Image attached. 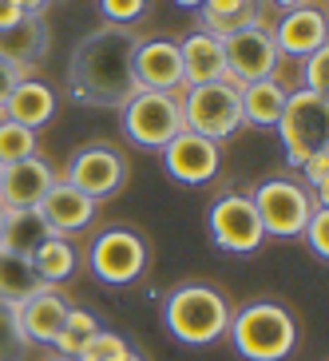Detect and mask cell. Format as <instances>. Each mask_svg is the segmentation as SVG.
I'll list each match as a JSON object with an SVG mask.
<instances>
[{"label": "cell", "instance_id": "cell-11", "mask_svg": "<svg viewBox=\"0 0 329 361\" xmlns=\"http://www.w3.org/2000/svg\"><path fill=\"white\" fill-rule=\"evenodd\" d=\"M223 60H226V80L238 87L254 84V80H270V75H278V64H282L274 36L266 32L262 24L223 36Z\"/></svg>", "mask_w": 329, "mask_h": 361}, {"label": "cell", "instance_id": "cell-33", "mask_svg": "<svg viewBox=\"0 0 329 361\" xmlns=\"http://www.w3.org/2000/svg\"><path fill=\"white\" fill-rule=\"evenodd\" d=\"M302 175H306V191L314 195L318 202H325V191H329V147L318 151L314 159H306V167H302Z\"/></svg>", "mask_w": 329, "mask_h": 361}, {"label": "cell", "instance_id": "cell-25", "mask_svg": "<svg viewBox=\"0 0 329 361\" xmlns=\"http://www.w3.org/2000/svg\"><path fill=\"white\" fill-rule=\"evenodd\" d=\"M48 223H44L36 211H8V219H4V231H0V246L4 250H12V255H24L32 258V250L48 238Z\"/></svg>", "mask_w": 329, "mask_h": 361}, {"label": "cell", "instance_id": "cell-9", "mask_svg": "<svg viewBox=\"0 0 329 361\" xmlns=\"http://www.w3.org/2000/svg\"><path fill=\"white\" fill-rule=\"evenodd\" d=\"M64 183L75 187L80 195H87L92 202L111 199V195H119V187L128 183V159H123V151L111 147V143H87V147H80L72 155Z\"/></svg>", "mask_w": 329, "mask_h": 361}, {"label": "cell", "instance_id": "cell-4", "mask_svg": "<svg viewBox=\"0 0 329 361\" xmlns=\"http://www.w3.org/2000/svg\"><path fill=\"white\" fill-rule=\"evenodd\" d=\"M278 139L286 147L290 167H306V159H314L318 151L329 147V99L309 96V92H290L282 116H278Z\"/></svg>", "mask_w": 329, "mask_h": 361}, {"label": "cell", "instance_id": "cell-34", "mask_svg": "<svg viewBox=\"0 0 329 361\" xmlns=\"http://www.w3.org/2000/svg\"><path fill=\"white\" fill-rule=\"evenodd\" d=\"M28 75H32V72H24V68L8 64V60H0V111H4V104H8L12 87L20 84V80H28Z\"/></svg>", "mask_w": 329, "mask_h": 361}, {"label": "cell", "instance_id": "cell-22", "mask_svg": "<svg viewBox=\"0 0 329 361\" xmlns=\"http://www.w3.org/2000/svg\"><path fill=\"white\" fill-rule=\"evenodd\" d=\"M262 24V0H202V32L230 36Z\"/></svg>", "mask_w": 329, "mask_h": 361}, {"label": "cell", "instance_id": "cell-15", "mask_svg": "<svg viewBox=\"0 0 329 361\" xmlns=\"http://www.w3.org/2000/svg\"><path fill=\"white\" fill-rule=\"evenodd\" d=\"M52 183H56V171L44 159L8 163L4 179H0V207L4 211H36Z\"/></svg>", "mask_w": 329, "mask_h": 361}, {"label": "cell", "instance_id": "cell-10", "mask_svg": "<svg viewBox=\"0 0 329 361\" xmlns=\"http://www.w3.org/2000/svg\"><path fill=\"white\" fill-rule=\"evenodd\" d=\"M206 226H211V238L218 250L226 255H254L258 246L266 243V231L258 223V211L250 195H223L206 211Z\"/></svg>", "mask_w": 329, "mask_h": 361}, {"label": "cell", "instance_id": "cell-32", "mask_svg": "<svg viewBox=\"0 0 329 361\" xmlns=\"http://www.w3.org/2000/svg\"><path fill=\"white\" fill-rule=\"evenodd\" d=\"M302 238L309 243V250H314L318 258H329V207H318V211L309 214Z\"/></svg>", "mask_w": 329, "mask_h": 361}, {"label": "cell", "instance_id": "cell-13", "mask_svg": "<svg viewBox=\"0 0 329 361\" xmlns=\"http://www.w3.org/2000/svg\"><path fill=\"white\" fill-rule=\"evenodd\" d=\"M131 75L139 92H182V56L175 40H139L131 56Z\"/></svg>", "mask_w": 329, "mask_h": 361}, {"label": "cell", "instance_id": "cell-12", "mask_svg": "<svg viewBox=\"0 0 329 361\" xmlns=\"http://www.w3.org/2000/svg\"><path fill=\"white\" fill-rule=\"evenodd\" d=\"M159 155H163V171L175 183H182V187H202V183H211L218 175V167H223L218 143L194 135V131H179Z\"/></svg>", "mask_w": 329, "mask_h": 361}, {"label": "cell", "instance_id": "cell-24", "mask_svg": "<svg viewBox=\"0 0 329 361\" xmlns=\"http://www.w3.org/2000/svg\"><path fill=\"white\" fill-rule=\"evenodd\" d=\"M28 262H32L36 278H40L44 286H60V282H68L75 274V246L68 238H60V234H48L32 250Z\"/></svg>", "mask_w": 329, "mask_h": 361}, {"label": "cell", "instance_id": "cell-21", "mask_svg": "<svg viewBox=\"0 0 329 361\" xmlns=\"http://www.w3.org/2000/svg\"><path fill=\"white\" fill-rule=\"evenodd\" d=\"M4 119H12V123H20V128H44L48 119L56 116V92L48 84H40V80H20V84L12 87L8 104H4V111H0Z\"/></svg>", "mask_w": 329, "mask_h": 361}, {"label": "cell", "instance_id": "cell-2", "mask_svg": "<svg viewBox=\"0 0 329 361\" xmlns=\"http://www.w3.org/2000/svg\"><path fill=\"white\" fill-rule=\"evenodd\" d=\"M163 322H167L170 338L182 345H211L230 326V302L206 282H187L167 294Z\"/></svg>", "mask_w": 329, "mask_h": 361}, {"label": "cell", "instance_id": "cell-35", "mask_svg": "<svg viewBox=\"0 0 329 361\" xmlns=\"http://www.w3.org/2000/svg\"><path fill=\"white\" fill-rule=\"evenodd\" d=\"M20 16H24V8L16 4V0H0V32H4V28H12Z\"/></svg>", "mask_w": 329, "mask_h": 361}, {"label": "cell", "instance_id": "cell-20", "mask_svg": "<svg viewBox=\"0 0 329 361\" xmlns=\"http://www.w3.org/2000/svg\"><path fill=\"white\" fill-rule=\"evenodd\" d=\"M290 99V87L282 80H254V84L238 87V104H242V128H278V116Z\"/></svg>", "mask_w": 329, "mask_h": 361}, {"label": "cell", "instance_id": "cell-3", "mask_svg": "<svg viewBox=\"0 0 329 361\" xmlns=\"http://www.w3.org/2000/svg\"><path fill=\"white\" fill-rule=\"evenodd\" d=\"M230 334L238 357L246 361H286L297 345V322L278 302H250L230 314Z\"/></svg>", "mask_w": 329, "mask_h": 361}, {"label": "cell", "instance_id": "cell-6", "mask_svg": "<svg viewBox=\"0 0 329 361\" xmlns=\"http://www.w3.org/2000/svg\"><path fill=\"white\" fill-rule=\"evenodd\" d=\"M250 202H254L258 223L270 238H302L309 214L325 207L294 179H262L250 195Z\"/></svg>", "mask_w": 329, "mask_h": 361}, {"label": "cell", "instance_id": "cell-28", "mask_svg": "<svg viewBox=\"0 0 329 361\" xmlns=\"http://www.w3.org/2000/svg\"><path fill=\"white\" fill-rule=\"evenodd\" d=\"M131 353L128 338L123 334H111V329H96L92 338H87V345L80 353H75L72 361H123Z\"/></svg>", "mask_w": 329, "mask_h": 361}, {"label": "cell", "instance_id": "cell-38", "mask_svg": "<svg viewBox=\"0 0 329 361\" xmlns=\"http://www.w3.org/2000/svg\"><path fill=\"white\" fill-rule=\"evenodd\" d=\"M175 4H182V8H202V0H175Z\"/></svg>", "mask_w": 329, "mask_h": 361}, {"label": "cell", "instance_id": "cell-8", "mask_svg": "<svg viewBox=\"0 0 329 361\" xmlns=\"http://www.w3.org/2000/svg\"><path fill=\"white\" fill-rule=\"evenodd\" d=\"M87 266L107 286H131L147 270V243L135 231H128V226H111V231H104L92 243Z\"/></svg>", "mask_w": 329, "mask_h": 361}, {"label": "cell", "instance_id": "cell-1", "mask_svg": "<svg viewBox=\"0 0 329 361\" xmlns=\"http://www.w3.org/2000/svg\"><path fill=\"white\" fill-rule=\"evenodd\" d=\"M143 36L135 28L119 24H99L72 48L68 64V84L80 104L92 107H123L135 96V75H131V56H135Z\"/></svg>", "mask_w": 329, "mask_h": 361}, {"label": "cell", "instance_id": "cell-27", "mask_svg": "<svg viewBox=\"0 0 329 361\" xmlns=\"http://www.w3.org/2000/svg\"><path fill=\"white\" fill-rule=\"evenodd\" d=\"M36 147H40V139H36L32 128H20V123L0 116V163L4 167L20 159H36Z\"/></svg>", "mask_w": 329, "mask_h": 361}, {"label": "cell", "instance_id": "cell-16", "mask_svg": "<svg viewBox=\"0 0 329 361\" xmlns=\"http://www.w3.org/2000/svg\"><path fill=\"white\" fill-rule=\"evenodd\" d=\"M36 214L48 223V231H52V234L68 238V234L87 231V226H92V219H96V202L87 199V195H80L75 187H68L64 179H56L52 187H48V195L40 199Z\"/></svg>", "mask_w": 329, "mask_h": 361}, {"label": "cell", "instance_id": "cell-40", "mask_svg": "<svg viewBox=\"0 0 329 361\" xmlns=\"http://www.w3.org/2000/svg\"><path fill=\"white\" fill-rule=\"evenodd\" d=\"M123 361H143V357H139V353H135V350H131V353H128V357H123Z\"/></svg>", "mask_w": 329, "mask_h": 361}, {"label": "cell", "instance_id": "cell-17", "mask_svg": "<svg viewBox=\"0 0 329 361\" xmlns=\"http://www.w3.org/2000/svg\"><path fill=\"white\" fill-rule=\"evenodd\" d=\"M68 298L60 294L56 286H44V290H36L24 306H16V322H20V334H24V341L28 345H52L56 341V334H60V326H64V318H68Z\"/></svg>", "mask_w": 329, "mask_h": 361}, {"label": "cell", "instance_id": "cell-26", "mask_svg": "<svg viewBox=\"0 0 329 361\" xmlns=\"http://www.w3.org/2000/svg\"><path fill=\"white\" fill-rule=\"evenodd\" d=\"M99 329V318L96 314H87V310H68V318H64V326H60V334H56V341H52V350H56V357H75V353L87 345V338Z\"/></svg>", "mask_w": 329, "mask_h": 361}, {"label": "cell", "instance_id": "cell-39", "mask_svg": "<svg viewBox=\"0 0 329 361\" xmlns=\"http://www.w3.org/2000/svg\"><path fill=\"white\" fill-rule=\"evenodd\" d=\"M4 219H8V211H4V207H0V231H4Z\"/></svg>", "mask_w": 329, "mask_h": 361}, {"label": "cell", "instance_id": "cell-42", "mask_svg": "<svg viewBox=\"0 0 329 361\" xmlns=\"http://www.w3.org/2000/svg\"><path fill=\"white\" fill-rule=\"evenodd\" d=\"M0 179H4V163H0Z\"/></svg>", "mask_w": 329, "mask_h": 361}, {"label": "cell", "instance_id": "cell-36", "mask_svg": "<svg viewBox=\"0 0 329 361\" xmlns=\"http://www.w3.org/2000/svg\"><path fill=\"white\" fill-rule=\"evenodd\" d=\"M16 4H20L24 12H32V16H40V8H44V4H52V0H16Z\"/></svg>", "mask_w": 329, "mask_h": 361}, {"label": "cell", "instance_id": "cell-23", "mask_svg": "<svg viewBox=\"0 0 329 361\" xmlns=\"http://www.w3.org/2000/svg\"><path fill=\"white\" fill-rule=\"evenodd\" d=\"M36 290H44V282L36 278L32 262L24 255H12V250L0 246V302L16 310V306H24Z\"/></svg>", "mask_w": 329, "mask_h": 361}, {"label": "cell", "instance_id": "cell-18", "mask_svg": "<svg viewBox=\"0 0 329 361\" xmlns=\"http://www.w3.org/2000/svg\"><path fill=\"white\" fill-rule=\"evenodd\" d=\"M44 52H48V28L32 12H24L12 28L0 32V60H8V64L24 68V72H36Z\"/></svg>", "mask_w": 329, "mask_h": 361}, {"label": "cell", "instance_id": "cell-41", "mask_svg": "<svg viewBox=\"0 0 329 361\" xmlns=\"http://www.w3.org/2000/svg\"><path fill=\"white\" fill-rule=\"evenodd\" d=\"M52 361H72V357H52Z\"/></svg>", "mask_w": 329, "mask_h": 361}, {"label": "cell", "instance_id": "cell-31", "mask_svg": "<svg viewBox=\"0 0 329 361\" xmlns=\"http://www.w3.org/2000/svg\"><path fill=\"white\" fill-rule=\"evenodd\" d=\"M99 12H104V24L131 28V24L147 12V0H99Z\"/></svg>", "mask_w": 329, "mask_h": 361}, {"label": "cell", "instance_id": "cell-14", "mask_svg": "<svg viewBox=\"0 0 329 361\" xmlns=\"http://www.w3.org/2000/svg\"><path fill=\"white\" fill-rule=\"evenodd\" d=\"M274 48L278 56H294V60H306L318 48H325V12L318 4H302V8H290L282 20H278L274 32Z\"/></svg>", "mask_w": 329, "mask_h": 361}, {"label": "cell", "instance_id": "cell-5", "mask_svg": "<svg viewBox=\"0 0 329 361\" xmlns=\"http://www.w3.org/2000/svg\"><path fill=\"white\" fill-rule=\"evenodd\" d=\"M179 104H182V123H187V131L211 139V143H223V139H230L234 131L242 128L238 84H230V80L182 87Z\"/></svg>", "mask_w": 329, "mask_h": 361}, {"label": "cell", "instance_id": "cell-30", "mask_svg": "<svg viewBox=\"0 0 329 361\" xmlns=\"http://www.w3.org/2000/svg\"><path fill=\"white\" fill-rule=\"evenodd\" d=\"M28 341L20 334V322H16V310L0 302V361H20Z\"/></svg>", "mask_w": 329, "mask_h": 361}, {"label": "cell", "instance_id": "cell-37", "mask_svg": "<svg viewBox=\"0 0 329 361\" xmlns=\"http://www.w3.org/2000/svg\"><path fill=\"white\" fill-rule=\"evenodd\" d=\"M278 4H282V8L290 12V8H302V4H306V0H278Z\"/></svg>", "mask_w": 329, "mask_h": 361}, {"label": "cell", "instance_id": "cell-7", "mask_svg": "<svg viewBox=\"0 0 329 361\" xmlns=\"http://www.w3.org/2000/svg\"><path fill=\"white\" fill-rule=\"evenodd\" d=\"M119 116H123L128 139L139 143V147L163 151L179 131H187L179 92H135L128 104L119 107Z\"/></svg>", "mask_w": 329, "mask_h": 361}, {"label": "cell", "instance_id": "cell-19", "mask_svg": "<svg viewBox=\"0 0 329 361\" xmlns=\"http://www.w3.org/2000/svg\"><path fill=\"white\" fill-rule=\"evenodd\" d=\"M182 56V84H218L226 80V60H223V40L211 32H194L179 44Z\"/></svg>", "mask_w": 329, "mask_h": 361}, {"label": "cell", "instance_id": "cell-29", "mask_svg": "<svg viewBox=\"0 0 329 361\" xmlns=\"http://www.w3.org/2000/svg\"><path fill=\"white\" fill-rule=\"evenodd\" d=\"M302 92L329 99V44L302 60Z\"/></svg>", "mask_w": 329, "mask_h": 361}]
</instances>
